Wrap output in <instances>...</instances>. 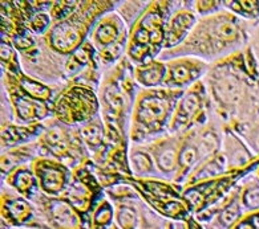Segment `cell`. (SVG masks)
<instances>
[{"label":"cell","mask_w":259,"mask_h":229,"mask_svg":"<svg viewBox=\"0 0 259 229\" xmlns=\"http://www.w3.org/2000/svg\"><path fill=\"white\" fill-rule=\"evenodd\" d=\"M238 6H241L237 8L238 11H243V12H252L254 8H256V3H251V2H245V3H238Z\"/></svg>","instance_id":"5"},{"label":"cell","mask_w":259,"mask_h":229,"mask_svg":"<svg viewBox=\"0 0 259 229\" xmlns=\"http://www.w3.org/2000/svg\"><path fill=\"white\" fill-rule=\"evenodd\" d=\"M173 78L177 82H185L189 80V71L185 67H180L177 69H174Z\"/></svg>","instance_id":"2"},{"label":"cell","mask_w":259,"mask_h":229,"mask_svg":"<svg viewBox=\"0 0 259 229\" xmlns=\"http://www.w3.org/2000/svg\"><path fill=\"white\" fill-rule=\"evenodd\" d=\"M160 76H161L160 69H157V68H153V69L148 71V73H145L144 78H145V81L148 82V84H154L156 81H158Z\"/></svg>","instance_id":"3"},{"label":"cell","mask_w":259,"mask_h":229,"mask_svg":"<svg viewBox=\"0 0 259 229\" xmlns=\"http://www.w3.org/2000/svg\"><path fill=\"white\" fill-rule=\"evenodd\" d=\"M193 21V19L188 15H181L180 18L176 19L173 24V29H171V35L170 37H174V39L177 40L180 39V36L184 35V32L188 29V27L190 25V23Z\"/></svg>","instance_id":"1"},{"label":"cell","mask_w":259,"mask_h":229,"mask_svg":"<svg viewBox=\"0 0 259 229\" xmlns=\"http://www.w3.org/2000/svg\"><path fill=\"white\" fill-rule=\"evenodd\" d=\"M193 159H194V152H193V150L185 151V154L182 155V162L184 163H190Z\"/></svg>","instance_id":"6"},{"label":"cell","mask_w":259,"mask_h":229,"mask_svg":"<svg viewBox=\"0 0 259 229\" xmlns=\"http://www.w3.org/2000/svg\"><path fill=\"white\" fill-rule=\"evenodd\" d=\"M246 203H247L250 207H252V208L259 207V190L251 191V192L246 196Z\"/></svg>","instance_id":"4"}]
</instances>
